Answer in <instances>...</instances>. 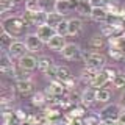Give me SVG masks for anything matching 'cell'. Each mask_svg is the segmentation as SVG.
<instances>
[{
	"instance_id": "cell-3",
	"label": "cell",
	"mask_w": 125,
	"mask_h": 125,
	"mask_svg": "<svg viewBox=\"0 0 125 125\" xmlns=\"http://www.w3.org/2000/svg\"><path fill=\"white\" fill-rule=\"evenodd\" d=\"M120 111H122V108L119 105L113 103V105H108V106H105L102 109L99 113V117H100V120H114V122H117V119L120 116Z\"/></svg>"
},
{
	"instance_id": "cell-42",
	"label": "cell",
	"mask_w": 125,
	"mask_h": 125,
	"mask_svg": "<svg viewBox=\"0 0 125 125\" xmlns=\"http://www.w3.org/2000/svg\"><path fill=\"white\" fill-rule=\"evenodd\" d=\"M120 106L125 109V92L122 94V95H120Z\"/></svg>"
},
{
	"instance_id": "cell-21",
	"label": "cell",
	"mask_w": 125,
	"mask_h": 125,
	"mask_svg": "<svg viewBox=\"0 0 125 125\" xmlns=\"http://www.w3.org/2000/svg\"><path fill=\"white\" fill-rule=\"evenodd\" d=\"M50 67H53V60L49 56H42L41 60H38V69L41 70V72H47Z\"/></svg>"
},
{
	"instance_id": "cell-26",
	"label": "cell",
	"mask_w": 125,
	"mask_h": 125,
	"mask_svg": "<svg viewBox=\"0 0 125 125\" xmlns=\"http://www.w3.org/2000/svg\"><path fill=\"white\" fill-rule=\"evenodd\" d=\"M108 55L113 58V60H117V61H120V60H125V53H124L122 50L119 49V47H109V50H108Z\"/></svg>"
},
{
	"instance_id": "cell-15",
	"label": "cell",
	"mask_w": 125,
	"mask_h": 125,
	"mask_svg": "<svg viewBox=\"0 0 125 125\" xmlns=\"http://www.w3.org/2000/svg\"><path fill=\"white\" fill-rule=\"evenodd\" d=\"M81 27H83V23H81L80 19L73 17V19H69V28H67V34L70 36H75L81 31Z\"/></svg>"
},
{
	"instance_id": "cell-14",
	"label": "cell",
	"mask_w": 125,
	"mask_h": 125,
	"mask_svg": "<svg viewBox=\"0 0 125 125\" xmlns=\"http://www.w3.org/2000/svg\"><path fill=\"white\" fill-rule=\"evenodd\" d=\"M109 81V78H108V75L105 73V70H100V72H97V75L94 77V80L91 81V88H102L103 84H106Z\"/></svg>"
},
{
	"instance_id": "cell-9",
	"label": "cell",
	"mask_w": 125,
	"mask_h": 125,
	"mask_svg": "<svg viewBox=\"0 0 125 125\" xmlns=\"http://www.w3.org/2000/svg\"><path fill=\"white\" fill-rule=\"evenodd\" d=\"M27 45H25V42H21V41H14L13 44H11V47L8 49V53L11 55V56H14V58H22L23 55H27Z\"/></svg>"
},
{
	"instance_id": "cell-2",
	"label": "cell",
	"mask_w": 125,
	"mask_h": 125,
	"mask_svg": "<svg viewBox=\"0 0 125 125\" xmlns=\"http://www.w3.org/2000/svg\"><path fill=\"white\" fill-rule=\"evenodd\" d=\"M84 64H86V67L100 72V70H103L106 67V58L99 52H89L84 55Z\"/></svg>"
},
{
	"instance_id": "cell-36",
	"label": "cell",
	"mask_w": 125,
	"mask_h": 125,
	"mask_svg": "<svg viewBox=\"0 0 125 125\" xmlns=\"http://www.w3.org/2000/svg\"><path fill=\"white\" fill-rule=\"evenodd\" d=\"M103 70H105V73H106V75H108L109 81H113V80H114V78L117 77V73H119V72H117L116 69H113V67H108V66H106V67H105Z\"/></svg>"
},
{
	"instance_id": "cell-34",
	"label": "cell",
	"mask_w": 125,
	"mask_h": 125,
	"mask_svg": "<svg viewBox=\"0 0 125 125\" xmlns=\"http://www.w3.org/2000/svg\"><path fill=\"white\" fill-rule=\"evenodd\" d=\"M83 106H84V105H80V106H75V108L72 109V111L69 113V114L72 116V117H81V116L84 114V108H83Z\"/></svg>"
},
{
	"instance_id": "cell-25",
	"label": "cell",
	"mask_w": 125,
	"mask_h": 125,
	"mask_svg": "<svg viewBox=\"0 0 125 125\" xmlns=\"http://www.w3.org/2000/svg\"><path fill=\"white\" fill-rule=\"evenodd\" d=\"M102 47H103V39L100 36H92L91 41H89V49L92 50V52H97V50H100Z\"/></svg>"
},
{
	"instance_id": "cell-24",
	"label": "cell",
	"mask_w": 125,
	"mask_h": 125,
	"mask_svg": "<svg viewBox=\"0 0 125 125\" xmlns=\"http://www.w3.org/2000/svg\"><path fill=\"white\" fill-rule=\"evenodd\" d=\"M95 75H97V70H92V69L86 67L83 72H81V80H83L84 83L91 84V81L94 80V77H95Z\"/></svg>"
},
{
	"instance_id": "cell-39",
	"label": "cell",
	"mask_w": 125,
	"mask_h": 125,
	"mask_svg": "<svg viewBox=\"0 0 125 125\" xmlns=\"http://www.w3.org/2000/svg\"><path fill=\"white\" fill-rule=\"evenodd\" d=\"M27 125H39V117L38 116H28V119H27Z\"/></svg>"
},
{
	"instance_id": "cell-32",
	"label": "cell",
	"mask_w": 125,
	"mask_h": 125,
	"mask_svg": "<svg viewBox=\"0 0 125 125\" xmlns=\"http://www.w3.org/2000/svg\"><path fill=\"white\" fill-rule=\"evenodd\" d=\"M102 122L100 117L95 116V114H89L88 117H84L83 119V125H99Z\"/></svg>"
},
{
	"instance_id": "cell-35",
	"label": "cell",
	"mask_w": 125,
	"mask_h": 125,
	"mask_svg": "<svg viewBox=\"0 0 125 125\" xmlns=\"http://www.w3.org/2000/svg\"><path fill=\"white\" fill-rule=\"evenodd\" d=\"M13 6H14V2H10V0H0V10H2V13H6V11L11 10Z\"/></svg>"
},
{
	"instance_id": "cell-46",
	"label": "cell",
	"mask_w": 125,
	"mask_h": 125,
	"mask_svg": "<svg viewBox=\"0 0 125 125\" xmlns=\"http://www.w3.org/2000/svg\"><path fill=\"white\" fill-rule=\"evenodd\" d=\"M99 125H100V124H99Z\"/></svg>"
},
{
	"instance_id": "cell-44",
	"label": "cell",
	"mask_w": 125,
	"mask_h": 125,
	"mask_svg": "<svg viewBox=\"0 0 125 125\" xmlns=\"http://www.w3.org/2000/svg\"><path fill=\"white\" fill-rule=\"evenodd\" d=\"M117 0H106V3H116Z\"/></svg>"
},
{
	"instance_id": "cell-17",
	"label": "cell",
	"mask_w": 125,
	"mask_h": 125,
	"mask_svg": "<svg viewBox=\"0 0 125 125\" xmlns=\"http://www.w3.org/2000/svg\"><path fill=\"white\" fill-rule=\"evenodd\" d=\"M13 77L16 78L17 81H23V80H31L30 78V73H28V70H25L23 67H21V66H14V69H13Z\"/></svg>"
},
{
	"instance_id": "cell-1",
	"label": "cell",
	"mask_w": 125,
	"mask_h": 125,
	"mask_svg": "<svg viewBox=\"0 0 125 125\" xmlns=\"http://www.w3.org/2000/svg\"><path fill=\"white\" fill-rule=\"evenodd\" d=\"M25 27H27V23L22 19V16H11V17H8V19L3 21L2 30L8 31V33L13 34V36H21L23 33V30H25Z\"/></svg>"
},
{
	"instance_id": "cell-22",
	"label": "cell",
	"mask_w": 125,
	"mask_h": 125,
	"mask_svg": "<svg viewBox=\"0 0 125 125\" xmlns=\"http://www.w3.org/2000/svg\"><path fill=\"white\" fill-rule=\"evenodd\" d=\"M0 41H2V45H3V50H8L11 47V44L16 41L13 34H10L8 31L5 30H2V36H0Z\"/></svg>"
},
{
	"instance_id": "cell-38",
	"label": "cell",
	"mask_w": 125,
	"mask_h": 125,
	"mask_svg": "<svg viewBox=\"0 0 125 125\" xmlns=\"http://www.w3.org/2000/svg\"><path fill=\"white\" fill-rule=\"evenodd\" d=\"M88 2L92 8H102L106 5V0H88Z\"/></svg>"
},
{
	"instance_id": "cell-7",
	"label": "cell",
	"mask_w": 125,
	"mask_h": 125,
	"mask_svg": "<svg viewBox=\"0 0 125 125\" xmlns=\"http://www.w3.org/2000/svg\"><path fill=\"white\" fill-rule=\"evenodd\" d=\"M64 91H66L64 83H61L60 80H53V81H50V84H49V88H47L45 94H47V95H52V97H60V95L64 94Z\"/></svg>"
},
{
	"instance_id": "cell-5",
	"label": "cell",
	"mask_w": 125,
	"mask_h": 125,
	"mask_svg": "<svg viewBox=\"0 0 125 125\" xmlns=\"http://www.w3.org/2000/svg\"><path fill=\"white\" fill-rule=\"evenodd\" d=\"M25 45L30 52H39L41 47H42V41L36 33H31V34H27L25 36Z\"/></svg>"
},
{
	"instance_id": "cell-33",
	"label": "cell",
	"mask_w": 125,
	"mask_h": 125,
	"mask_svg": "<svg viewBox=\"0 0 125 125\" xmlns=\"http://www.w3.org/2000/svg\"><path fill=\"white\" fill-rule=\"evenodd\" d=\"M114 88H125V73H117V77L113 80Z\"/></svg>"
},
{
	"instance_id": "cell-18",
	"label": "cell",
	"mask_w": 125,
	"mask_h": 125,
	"mask_svg": "<svg viewBox=\"0 0 125 125\" xmlns=\"http://www.w3.org/2000/svg\"><path fill=\"white\" fill-rule=\"evenodd\" d=\"M72 77V73H70V70L67 67H64V66H58L56 69V80H60L61 83H66V81H69Z\"/></svg>"
},
{
	"instance_id": "cell-23",
	"label": "cell",
	"mask_w": 125,
	"mask_h": 125,
	"mask_svg": "<svg viewBox=\"0 0 125 125\" xmlns=\"http://www.w3.org/2000/svg\"><path fill=\"white\" fill-rule=\"evenodd\" d=\"M91 10H92V6L89 5L88 0H80V2H78L77 11H78L81 16H91Z\"/></svg>"
},
{
	"instance_id": "cell-29",
	"label": "cell",
	"mask_w": 125,
	"mask_h": 125,
	"mask_svg": "<svg viewBox=\"0 0 125 125\" xmlns=\"http://www.w3.org/2000/svg\"><path fill=\"white\" fill-rule=\"evenodd\" d=\"M105 10L108 11L109 16H114V17H119L120 16V6H117L116 3H106V5H105Z\"/></svg>"
},
{
	"instance_id": "cell-27",
	"label": "cell",
	"mask_w": 125,
	"mask_h": 125,
	"mask_svg": "<svg viewBox=\"0 0 125 125\" xmlns=\"http://www.w3.org/2000/svg\"><path fill=\"white\" fill-rule=\"evenodd\" d=\"M109 99H111V92L108 89H97V94H95L97 102H108Z\"/></svg>"
},
{
	"instance_id": "cell-45",
	"label": "cell",
	"mask_w": 125,
	"mask_h": 125,
	"mask_svg": "<svg viewBox=\"0 0 125 125\" xmlns=\"http://www.w3.org/2000/svg\"><path fill=\"white\" fill-rule=\"evenodd\" d=\"M124 36H125V31H124Z\"/></svg>"
},
{
	"instance_id": "cell-37",
	"label": "cell",
	"mask_w": 125,
	"mask_h": 125,
	"mask_svg": "<svg viewBox=\"0 0 125 125\" xmlns=\"http://www.w3.org/2000/svg\"><path fill=\"white\" fill-rule=\"evenodd\" d=\"M14 114H16V117H17V120H19L21 124H22V122H27V119H28V114H27V113H23L22 109H17Z\"/></svg>"
},
{
	"instance_id": "cell-31",
	"label": "cell",
	"mask_w": 125,
	"mask_h": 125,
	"mask_svg": "<svg viewBox=\"0 0 125 125\" xmlns=\"http://www.w3.org/2000/svg\"><path fill=\"white\" fill-rule=\"evenodd\" d=\"M67 28H69V21H64V19H62V21L56 25V28H55V30H56L58 34L66 36V34H67Z\"/></svg>"
},
{
	"instance_id": "cell-11",
	"label": "cell",
	"mask_w": 125,
	"mask_h": 125,
	"mask_svg": "<svg viewBox=\"0 0 125 125\" xmlns=\"http://www.w3.org/2000/svg\"><path fill=\"white\" fill-rule=\"evenodd\" d=\"M95 94H97V89L94 88H86L83 92H81V105H84V106H89L91 103H94L95 100Z\"/></svg>"
},
{
	"instance_id": "cell-41",
	"label": "cell",
	"mask_w": 125,
	"mask_h": 125,
	"mask_svg": "<svg viewBox=\"0 0 125 125\" xmlns=\"http://www.w3.org/2000/svg\"><path fill=\"white\" fill-rule=\"evenodd\" d=\"M100 125H119V124L114 122V120H102Z\"/></svg>"
},
{
	"instance_id": "cell-13",
	"label": "cell",
	"mask_w": 125,
	"mask_h": 125,
	"mask_svg": "<svg viewBox=\"0 0 125 125\" xmlns=\"http://www.w3.org/2000/svg\"><path fill=\"white\" fill-rule=\"evenodd\" d=\"M108 16H109L108 11L105 10V6H102V8H92L89 17H91L92 21H95V22H105L108 19Z\"/></svg>"
},
{
	"instance_id": "cell-6",
	"label": "cell",
	"mask_w": 125,
	"mask_h": 125,
	"mask_svg": "<svg viewBox=\"0 0 125 125\" xmlns=\"http://www.w3.org/2000/svg\"><path fill=\"white\" fill-rule=\"evenodd\" d=\"M13 62H11V55L6 53L5 50L2 52V55H0V70H2V73H5V75H13Z\"/></svg>"
},
{
	"instance_id": "cell-4",
	"label": "cell",
	"mask_w": 125,
	"mask_h": 125,
	"mask_svg": "<svg viewBox=\"0 0 125 125\" xmlns=\"http://www.w3.org/2000/svg\"><path fill=\"white\" fill-rule=\"evenodd\" d=\"M36 34H38L39 38H41V41H42V42H49L50 39H52L55 34H56V30H55L53 27H50L49 23H44V25L38 27Z\"/></svg>"
},
{
	"instance_id": "cell-12",
	"label": "cell",
	"mask_w": 125,
	"mask_h": 125,
	"mask_svg": "<svg viewBox=\"0 0 125 125\" xmlns=\"http://www.w3.org/2000/svg\"><path fill=\"white\" fill-rule=\"evenodd\" d=\"M47 45L50 47L52 50H56V52H61L62 49H64V45H66V38L62 36V34H55V36L50 39L49 42H47Z\"/></svg>"
},
{
	"instance_id": "cell-43",
	"label": "cell",
	"mask_w": 125,
	"mask_h": 125,
	"mask_svg": "<svg viewBox=\"0 0 125 125\" xmlns=\"http://www.w3.org/2000/svg\"><path fill=\"white\" fill-rule=\"evenodd\" d=\"M119 17H125V5L120 6V16H119Z\"/></svg>"
},
{
	"instance_id": "cell-30",
	"label": "cell",
	"mask_w": 125,
	"mask_h": 125,
	"mask_svg": "<svg viewBox=\"0 0 125 125\" xmlns=\"http://www.w3.org/2000/svg\"><path fill=\"white\" fill-rule=\"evenodd\" d=\"M100 34L105 36V38H109V36H113V34H116V31H114V28H113V25L108 22V23H103V25H102Z\"/></svg>"
},
{
	"instance_id": "cell-28",
	"label": "cell",
	"mask_w": 125,
	"mask_h": 125,
	"mask_svg": "<svg viewBox=\"0 0 125 125\" xmlns=\"http://www.w3.org/2000/svg\"><path fill=\"white\" fill-rule=\"evenodd\" d=\"M45 100H47V94L45 92H38V94L33 95V102H31V103H33L34 106H42V105L45 103Z\"/></svg>"
},
{
	"instance_id": "cell-40",
	"label": "cell",
	"mask_w": 125,
	"mask_h": 125,
	"mask_svg": "<svg viewBox=\"0 0 125 125\" xmlns=\"http://www.w3.org/2000/svg\"><path fill=\"white\" fill-rule=\"evenodd\" d=\"M117 124L125 125V109L124 108H122V111H120V116H119V119H117Z\"/></svg>"
},
{
	"instance_id": "cell-20",
	"label": "cell",
	"mask_w": 125,
	"mask_h": 125,
	"mask_svg": "<svg viewBox=\"0 0 125 125\" xmlns=\"http://www.w3.org/2000/svg\"><path fill=\"white\" fill-rule=\"evenodd\" d=\"M62 21V14L56 13V11H52V13H47V23L53 28H56V25Z\"/></svg>"
},
{
	"instance_id": "cell-16",
	"label": "cell",
	"mask_w": 125,
	"mask_h": 125,
	"mask_svg": "<svg viewBox=\"0 0 125 125\" xmlns=\"http://www.w3.org/2000/svg\"><path fill=\"white\" fill-rule=\"evenodd\" d=\"M33 81L31 80H23V81H17V83H16V89H17L19 92L21 94H30L31 91H33Z\"/></svg>"
},
{
	"instance_id": "cell-8",
	"label": "cell",
	"mask_w": 125,
	"mask_h": 125,
	"mask_svg": "<svg viewBox=\"0 0 125 125\" xmlns=\"http://www.w3.org/2000/svg\"><path fill=\"white\" fill-rule=\"evenodd\" d=\"M62 53V58L64 60H75V58H78V55H80V47H78L77 44H73V42H70V44H66L64 49L61 50Z\"/></svg>"
},
{
	"instance_id": "cell-10",
	"label": "cell",
	"mask_w": 125,
	"mask_h": 125,
	"mask_svg": "<svg viewBox=\"0 0 125 125\" xmlns=\"http://www.w3.org/2000/svg\"><path fill=\"white\" fill-rule=\"evenodd\" d=\"M19 66L30 72V70L38 67V60L33 56V55H23L22 58H19Z\"/></svg>"
},
{
	"instance_id": "cell-19",
	"label": "cell",
	"mask_w": 125,
	"mask_h": 125,
	"mask_svg": "<svg viewBox=\"0 0 125 125\" xmlns=\"http://www.w3.org/2000/svg\"><path fill=\"white\" fill-rule=\"evenodd\" d=\"M55 5H56V0H38L39 10L44 11V13H52V11H55Z\"/></svg>"
}]
</instances>
